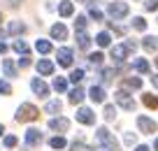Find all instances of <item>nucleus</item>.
I'll use <instances>...</instances> for the list:
<instances>
[{
    "label": "nucleus",
    "mask_w": 158,
    "mask_h": 151,
    "mask_svg": "<svg viewBox=\"0 0 158 151\" xmlns=\"http://www.w3.org/2000/svg\"><path fill=\"white\" fill-rule=\"evenodd\" d=\"M142 44H144V49H147V51H156V49H158V40L151 37V35H147Z\"/></svg>",
    "instance_id": "obj_22"
},
{
    "label": "nucleus",
    "mask_w": 158,
    "mask_h": 151,
    "mask_svg": "<svg viewBox=\"0 0 158 151\" xmlns=\"http://www.w3.org/2000/svg\"><path fill=\"white\" fill-rule=\"evenodd\" d=\"M89 16L93 21H102V12H100L98 7H93V5H91V10H89Z\"/></svg>",
    "instance_id": "obj_33"
},
{
    "label": "nucleus",
    "mask_w": 158,
    "mask_h": 151,
    "mask_svg": "<svg viewBox=\"0 0 158 151\" xmlns=\"http://www.w3.org/2000/svg\"><path fill=\"white\" fill-rule=\"evenodd\" d=\"M30 88H33L35 95H40V98H47V95H49V86H47L40 77H35L33 82H30Z\"/></svg>",
    "instance_id": "obj_7"
},
{
    "label": "nucleus",
    "mask_w": 158,
    "mask_h": 151,
    "mask_svg": "<svg viewBox=\"0 0 158 151\" xmlns=\"http://www.w3.org/2000/svg\"><path fill=\"white\" fill-rule=\"evenodd\" d=\"M2 132H5V126H2V123H0V135H2Z\"/></svg>",
    "instance_id": "obj_47"
},
{
    "label": "nucleus",
    "mask_w": 158,
    "mask_h": 151,
    "mask_svg": "<svg viewBox=\"0 0 158 151\" xmlns=\"http://www.w3.org/2000/svg\"><path fill=\"white\" fill-rule=\"evenodd\" d=\"M47 114H58L60 109H63V105H60V100H51V103H47Z\"/></svg>",
    "instance_id": "obj_24"
},
{
    "label": "nucleus",
    "mask_w": 158,
    "mask_h": 151,
    "mask_svg": "<svg viewBox=\"0 0 158 151\" xmlns=\"http://www.w3.org/2000/svg\"><path fill=\"white\" fill-rule=\"evenodd\" d=\"M19 65H21V68H28V65H30V58H28V56L23 54V58L19 61Z\"/></svg>",
    "instance_id": "obj_40"
},
{
    "label": "nucleus",
    "mask_w": 158,
    "mask_h": 151,
    "mask_svg": "<svg viewBox=\"0 0 158 151\" xmlns=\"http://www.w3.org/2000/svg\"><path fill=\"white\" fill-rule=\"evenodd\" d=\"M58 65H63V68H70V65H72V49H68V47H60L58 49Z\"/></svg>",
    "instance_id": "obj_6"
},
{
    "label": "nucleus",
    "mask_w": 158,
    "mask_h": 151,
    "mask_svg": "<svg viewBox=\"0 0 158 151\" xmlns=\"http://www.w3.org/2000/svg\"><path fill=\"white\" fill-rule=\"evenodd\" d=\"M95 42H98L100 47H109V42H112V37H109V33H100L98 37H95Z\"/></svg>",
    "instance_id": "obj_29"
},
{
    "label": "nucleus",
    "mask_w": 158,
    "mask_h": 151,
    "mask_svg": "<svg viewBox=\"0 0 158 151\" xmlns=\"http://www.w3.org/2000/svg\"><path fill=\"white\" fill-rule=\"evenodd\" d=\"M84 95H86V93H84V88L74 86L72 91H70V103H72V105H79L81 100H84Z\"/></svg>",
    "instance_id": "obj_14"
},
{
    "label": "nucleus",
    "mask_w": 158,
    "mask_h": 151,
    "mask_svg": "<svg viewBox=\"0 0 158 151\" xmlns=\"http://www.w3.org/2000/svg\"><path fill=\"white\" fill-rule=\"evenodd\" d=\"M77 121H79V123H84V126H93V123H95V114H93V109L81 107V109L77 112Z\"/></svg>",
    "instance_id": "obj_5"
},
{
    "label": "nucleus",
    "mask_w": 158,
    "mask_h": 151,
    "mask_svg": "<svg viewBox=\"0 0 158 151\" xmlns=\"http://www.w3.org/2000/svg\"><path fill=\"white\" fill-rule=\"evenodd\" d=\"M0 23H2V14H0Z\"/></svg>",
    "instance_id": "obj_49"
},
{
    "label": "nucleus",
    "mask_w": 158,
    "mask_h": 151,
    "mask_svg": "<svg viewBox=\"0 0 158 151\" xmlns=\"http://www.w3.org/2000/svg\"><path fill=\"white\" fill-rule=\"evenodd\" d=\"M135 151H151V149H149L147 144H139V146H137V149H135Z\"/></svg>",
    "instance_id": "obj_42"
},
{
    "label": "nucleus",
    "mask_w": 158,
    "mask_h": 151,
    "mask_svg": "<svg viewBox=\"0 0 158 151\" xmlns=\"http://www.w3.org/2000/svg\"><path fill=\"white\" fill-rule=\"evenodd\" d=\"M133 28L135 30H147V21H144L142 16H135L133 19Z\"/></svg>",
    "instance_id": "obj_30"
},
{
    "label": "nucleus",
    "mask_w": 158,
    "mask_h": 151,
    "mask_svg": "<svg viewBox=\"0 0 158 151\" xmlns=\"http://www.w3.org/2000/svg\"><path fill=\"white\" fill-rule=\"evenodd\" d=\"M12 49H14V51H19V54H28V44H26L23 40H16V42L12 44Z\"/></svg>",
    "instance_id": "obj_28"
},
{
    "label": "nucleus",
    "mask_w": 158,
    "mask_h": 151,
    "mask_svg": "<svg viewBox=\"0 0 158 151\" xmlns=\"http://www.w3.org/2000/svg\"><path fill=\"white\" fill-rule=\"evenodd\" d=\"M153 146H156V151H158V137H156V142H153Z\"/></svg>",
    "instance_id": "obj_48"
},
{
    "label": "nucleus",
    "mask_w": 158,
    "mask_h": 151,
    "mask_svg": "<svg viewBox=\"0 0 158 151\" xmlns=\"http://www.w3.org/2000/svg\"><path fill=\"white\" fill-rule=\"evenodd\" d=\"M49 146H51V149H65V146H68V142H65V137H51V140H49Z\"/></svg>",
    "instance_id": "obj_20"
},
{
    "label": "nucleus",
    "mask_w": 158,
    "mask_h": 151,
    "mask_svg": "<svg viewBox=\"0 0 158 151\" xmlns=\"http://www.w3.org/2000/svg\"><path fill=\"white\" fill-rule=\"evenodd\" d=\"M142 103L147 105V107H151V109H156L158 107V98L156 95H151V93H147V95L142 98Z\"/></svg>",
    "instance_id": "obj_26"
},
{
    "label": "nucleus",
    "mask_w": 158,
    "mask_h": 151,
    "mask_svg": "<svg viewBox=\"0 0 158 151\" xmlns=\"http://www.w3.org/2000/svg\"><path fill=\"white\" fill-rule=\"evenodd\" d=\"M156 65H158V58H156Z\"/></svg>",
    "instance_id": "obj_50"
},
{
    "label": "nucleus",
    "mask_w": 158,
    "mask_h": 151,
    "mask_svg": "<svg viewBox=\"0 0 158 151\" xmlns=\"http://www.w3.org/2000/svg\"><path fill=\"white\" fill-rule=\"evenodd\" d=\"M0 93H2V95H10L12 93V86L7 82H2V79H0Z\"/></svg>",
    "instance_id": "obj_36"
},
{
    "label": "nucleus",
    "mask_w": 158,
    "mask_h": 151,
    "mask_svg": "<svg viewBox=\"0 0 158 151\" xmlns=\"http://www.w3.org/2000/svg\"><path fill=\"white\" fill-rule=\"evenodd\" d=\"M128 12H130V10H128V5H126V2H109V5H107V14L112 16L114 21H116V19H123Z\"/></svg>",
    "instance_id": "obj_4"
},
{
    "label": "nucleus",
    "mask_w": 158,
    "mask_h": 151,
    "mask_svg": "<svg viewBox=\"0 0 158 151\" xmlns=\"http://www.w3.org/2000/svg\"><path fill=\"white\" fill-rule=\"evenodd\" d=\"M86 28V16H77V21H74V30L77 33H84Z\"/></svg>",
    "instance_id": "obj_31"
},
{
    "label": "nucleus",
    "mask_w": 158,
    "mask_h": 151,
    "mask_svg": "<svg viewBox=\"0 0 158 151\" xmlns=\"http://www.w3.org/2000/svg\"><path fill=\"white\" fill-rule=\"evenodd\" d=\"M37 72L44 74V77L51 74V72H54V63H51V61H40V63H37Z\"/></svg>",
    "instance_id": "obj_16"
},
{
    "label": "nucleus",
    "mask_w": 158,
    "mask_h": 151,
    "mask_svg": "<svg viewBox=\"0 0 158 151\" xmlns=\"http://www.w3.org/2000/svg\"><path fill=\"white\" fill-rule=\"evenodd\" d=\"M77 44H79V49H89L91 47V37L86 33H77Z\"/></svg>",
    "instance_id": "obj_21"
},
{
    "label": "nucleus",
    "mask_w": 158,
    "mask_h": 151,
    "mask_svg": "<svg viewBox=\"0 0 158 151\" xmlns=\"http://www.w3.org/2000/svg\"><path fill=\"white\" fill-rule=\"evenodd\" d=\"M40 142H42V132H40L37 128H28V130H26V144L28 146H37Z\"/></svg>",
    "instance_id": "obj_9"
},
{
    "label": "nucleus",
    "mask_w": 158,
    "mask_h": 151,
    "mask_svg": "<svg viewBox=\"0 0 158 151\" xmlns=\"http://www.w3.org/2000/svg\"><path fill=\"white\" fill-rule=\"evenodd\" d=\"M133 142H135V135L133 132H126V144H133Z\"/></svg>",
    "instance_id": "obj_41"
},
{
    "label": "nucleus",
    "mask_w": 158,
    "mask_h": 151,
    "mask_svg": "<svg viewBox=\"0 0 158 151\" xmlns=\"http://www.w3.org/2000/svg\"><path fill=\"white\" fill-rule=\"evenodd\" d=\"M84 79V70H72V74H70V82L72 84H79Z\"/></svg>",
    "instance_id": "obj_32"
},
{
    "label": "nucleus",
    "mask_w": 158,
    "mask_h": 151,
    "mask_svg": "<svg viewBox=\"0 0 158 151\" xmlns=\"http://www.w3.org/2000/svg\"><path fill=\"white\" fill-rule=\"evenodd\" d=\"M2 72H5L7 77H16V65L12 63L10 58H5V61H2Z\"/></svg>",
    "instance_id": "obj_17"
},
{
    "label": "nucleus",
    "mask_w": 158,
    "mask_h": 151,
    "mask_svg": "<svg viewBox=\"0 0 158 151\" xmlns=\"http://www.w3.org/2000/svg\"><path fill=\"white\" fill-rule=\"evenodd\" d=\"M16 142H19V140H16L14 135H7V137H5V146H7V149H12V146H16Z\"/></svg>",
    "instance_id": "obj_38"
},
{
    "label": "nucleus",
    "mask_w": 158,
    "mask_h": 151,
    "mask_svg": "<svg viewBox=\"0 0 158 151\" xmlns=\"http://www.w3.org/2000/svg\"><path fill=\"white\" fill-rule=\"evenodd\" d=\"M126 86L128 88H139L142 86V79L139 77H130V79H126Z\"/></svg>",
    "instance_id": "obj_34"
},
{
    "label": "nucleus",
    "mask_w": 158,
    "mask_h": 151,
    "mask_svg": "<svg viewBox=\"0 0 158 151\" xmlns=\"http://www.w3.org/2000/svg\"><path fill=\"white\" fill-rule=\"evenodd\" d=\"M49 128H51V130H56V132H68L70 121H68V119H63V116L51 119V121H49Z\"/></svg>",
    "instance_id": "obj_10"
},
{
    "label": "nucleus",
    "mask_w": 158,
    "mask_h": 151,
    "mask_svg": "<svg viewBox=\"0 0 158 151\" xmlns=\"http://www.w3.org/2000/svg\"><path fill=\"white\" fill-rule=\"evenodd\" d=\"M54 91H58V93L68 91V79H65V77H56L54 79Z\"/></svg>",
    "instance_id": "obj_23"
},
{
    "label": "nucleus",
    "mask_w": 158,
    "mask_h": 151,
    "mask_svg": "<svg viewBox=\"0 0 158 151\" xmlns=\"http://www.w3.org/2000/svg\"><path fill=\"white\" fill-rule=\"evenodd\" d=\"M51 37H54V40H65V37H68V28H65L63 23L51 26Z\"/></svg>",
    "instance_id": "obj_12"
},
{
    "label": "nucleus",
    "mask_w": 158,
    "mask_h": 151,
    "mask_svg": "<svg viewBox=\"0 0 158 151\" xmlns=\"http://www.w3.org/2000/svg\"><path fill=\"white\" fill-rule=\"evenodd\" d=\"M58 12H60V16H72L74 7H72V2H70V0H63V2H60V7H58Z\"/></svg>",
    "instance_id": "obj_18"
},
{
    "label": "nucleus",
    "mask_w": 158,
    "mask_h": 151,
    "mask_svg": "<svg viewBox=\"0 0 158 151\" xmlns=\"http://www.w3.org/2000/svg\"><path fill=\"white\" fill-rule=\"evenodd\" d=\"M137 128H139L142 132H147V135L156 132V123H153L149 116H137Z\"/></svg>",
    "instance_id": "obj_8"
},
{
    "label": "nucleus",
    "mask_w": 158,
    "mask_h": 151,
    "mask_svg": "<svg viewBox=\"0 0 158 151\" xmlns=\"http://www.w3.org/2000/svg\"><path fill=\"white\" fill-rule=\"evenodd\" d=\"M133 68L137 70V72H142V74L149 72V63H147L144 58H135V61H133Z\"/></svg>",
    "instance_id": "obj_25"
},
{
    "label": "nucleus",
    "mask_w": 158,
    "mask_h": 151,
    "mask_svg": "<svg viewBox=\"0 0 158 151\" xmlns=\"http://www.w3.org/2000/svg\"><path fill=\"white\" fill-rule=\"evenodd\" d=\"M151 84H153V86L158 88V74H153V77H151Z\"/></svg>",
    "instance_id": "obj_43"
},
{
    "label": "nucleus",
    "mask_w": 158,
    "mask_h": 151,
    "mask_svg": "<svg viewBox=\"0 0 158 151\" xmlns=\"http://www.w3.org/2000/svg\"><path fill=\"white\" fill-rule=\"evenodd\" d=\"M77 2H84V5H91V2H93V0H77Z\"/></svg>",
    "instance_id": "obj_45"
},
{
    "label": "nucleus",
    "mask_w": 158,
    "mask_h": 151,
    "mask_svg": "<svg viewBox=\"0 0 158 151\" xmlns=\"http://www.w3.org/2000/svg\"><path fill=\"white\" fill-rule=\"evenodd\" d=\"M7 33H10V35H21V33H26V23H21V21H12V23L7 26Z\"/></svg>",
    "instance_id": "obj_15"
},
{
    "label": "nucleus",
    "mask_w": 158,
    "mask_h": 151,
    "mask_svg": "<svg viewBox=\"0 0 158 151\" xmlns=\"http://www.w3.org/2000/svg\"><path fill=\"white\" fill-rule=\"evenodd\" d=\"M112 77H114V70H112V68L102 70V79H105V82H112Z\"/></svg>",
    "instance_id": "obj_39"
},
{
    "label": "nucleus",
    "mask_w": 158,
    "mask_h": 151,
    "mask_svg": "<svg viewBox=\"0 0 158 151\" xmlns=\"http://www.w3.org/2000/svg\"><path fill=\"white\" fill-rule=\"evenodd\" d=\"M126 56H128V49H126V44H116V47H112V58L116 61V63H121Z\"/></svg>",
    "instance_id": "obj_11"
},
{
    "label": "nucleus",
    "mask_w": 158,
    "mask_h": 151,
    "mask_svg": "<svg viewBox=\"0 0 158 151\" xmlns=\"http://www.w3.org/2000/svg\"><path fill=\"white\" fill-rule=\"evenodd\" d=\"M102 58H105V56L100 54V51H95V54H91V56H89V63H91V65H95V68H100V65H102Z\"/></svg>",
    "instance_id": "obj_27"
},
{
    "label": "nucleus",
    "mask_w": 158,
    "mask_h": 151,
    "mask_svg": "<svg viewBox=\"0 0 158 151\" xmlns=\"http://www.w3.org/2000/svg\"><path fill=\"white\" fill-rule=\"evenodd\" d=\"M0 35H2V33H0Z\"/></svg>",
    "instance_id": "obj_51"
},
{
    "label": "nucleus",
    "mask_w": 158,
    "mask_h": 151,
    "mask_svg": "<svg viewBox=\"0 0 158 151\" xmlns=\"http://www.w3.org/2000/svg\"><path fill=\"white\" fill-rule=\"evenodd\" d=\"M5 51H7V44H5V42H0V54H5Z\"/></svg>",
    "instance_id": "obj_44"
},
{
    "label": "nucleus",
    "mask_w": 158,
    "mask_h": 151,
    "mask_svg": "<svg viewBox=\"0 0 158 151\" xmlns=\"http://www.w3.org/2000/svg\"><path fill=\"white\" fill-rule=\"evenodd\" d=\"M89 98L93 100V103H105V91H102V86H91Z\"/></svg>",
    "instance_id": "obj_13"
},
{
    "label": "nucleus",
    "mask_w": 158,
    "mask_h": 151,
    "mask_svg": "<svg viewBox=\"0 0 158 151\" xmlns=\"http://www.w3.org/2000/svg\"><path fill=\"white\" fill-rule=\"evenodd\" d=\"M35 49H37L40 54H51V42H49V40H37Z\"/></svg>",
    "instance_id": "obj_19"
},
{
    "label": "nucleus",
    "mask_w": 158,
    "mask_h": 151,
    "mask_svg": "<svg viewBox=\"0 0 158 151\" xmlns=\"http://www.w3.org/2000/svg\"><path fill=\"white\" fill-rule=\"evenodd\" d=\"M19 2H21V0H10V5H14V7L19 5Z\"/></svg>",
    "instance_id": "obj_46"
},
{
    "label": "nucleus",
    "mask_w": 158,
    "mask_h": 151,
    "mask_svg": "<svg viewBox=\"0 0 158 151\" xmlns=\"http://www.w3.org/2000/svg\"><path fill=\"white\" fill-rule=\"evenodd\" d=\"M114 116H116V107H114V105H107V107H105V119L112 121Z\"/></svg>",
    "instance_id": "obj_35"
},
{
    "label": "nucleus",
    "mask_w": 158,
    "mask_h": 151,
    "mask_svg": "<svg viewBox=\"0 0 158 151\" xmlns=\"http://www.w3.org/2000/svg\"><path fill=\"white\" fill-rule=\"evenodd\" d=\"M144 7H147V12H156L158 10V0H147Z\"/></svg>",
    "instance_id": "obj_37"
},
{
    "label": "nucleus",
    "mask_w": 158,
    "mask_h": 151,
    "mask_svg": "<svg viewBox=\"0 0 158 151\" xmlns=\"http://www.w3.org/2000/svg\"><path fill=\"white\" fill-rule=\"evenodd\" d=\"M40 116V109L35 107V105H30V103H23L19 109H16V121H35V119Z\"/></svg>",
    "instance_id": "obj_1"
},
{
    "label": "nucleus",
    "mask_w": 158,
    "mask_h": 151,
    "mask_svg": "<svg viewBox=\"0 0 158 151\" xmlns=\"http://www.w3.org/2000/svg\"><path fill=\"white\" fill-rule=\"evenodd\" d=\"M114 100H116V105H121L126 112H133V109H135L133 95H130V93H126V91H116V93H114Z\"/></svg>",
    "instance_id": "obj_3"
},
{
    "label": "nucleus",
    "mask_w": 158,
    "mask_h": 151,
    "mask_svg": "<svg viewBox=\"0 0 158 151\" xmlns=\"http://www.w3.org/2000/svg\"><path fill=\"white\" fill-rule=\"evenodd\" d=\"M95 137H98V142H100V144H105L109 151H118V144H116V140L112 137V132H109L107 128H100V130H98V135H95Z\"/></svg>",
    "instance_id": "obj_2"
}]
</instances>
